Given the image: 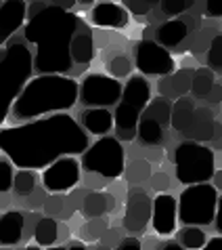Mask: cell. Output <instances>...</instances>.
Wrapping results in <instances>:
<instances>
[{
	"instance_id": "cell-1",
	"label": "cell",
	"mask_w": 222,
	"mask_h": 250,
	"mask_svg": "<svg viewBox=\"0 0 222 250\" xmlns=\"http://www.w3.org/2000/svg\"><path fill=\"white\" fill-rule=\"evenodd\" d=\"M88 135L72 116L57 112L51 118L0 128V151L19 168H46L61 156L84 154Z\"/></svg>"
},
{
	"instance_id": "cell-2",
	"label": "cell",
	"mask_w": 222,
	"mask_h": 250,
	"mask_svg": "<svg viewBox=\"0 0 222 250\" xmlns=\"http://www.w3.org/2000/svg\"><path fill=\"white\" fill-rule=\"evenodd\" d=\"M82 19L75 13L63 11L55 4L38 11L25 25L23 38L38 46L34 69L40 74H65L72 69V38Z\"/></svg>"
},
{
	"instance_id": "cell-3",
	"label": "cell",
	"mask_w": 222,
	"mask_h": 250,
	"mask_svg": "<svg viewBox=\"0 0 222 250\" xmlns=\"http://www.w3.org/2000/svg\"><path fill=\"white\" fill-rule=\"evenodd\" d=\"M78 82L65 78L63 74H40L30 80L11 105L9 120L21 124L44 114H57L74 107L78 101Z\"/></svg>"
},
{
	"instance_id": "cell-4",
	"label": "cell",
	"mask_w": 222,
	"mask_h": 250,
	"mask_svg": "<svg viewBox=\"0 0 222 250\" xmlns=\"http://www.w3.org/2000/svg\"><path fill=\"white\" fill-rule=\"evenodd\" d=\"M34 72V55L23 40H11L6 48H0V124L9 118L15 103Z\"/></svg>"
},
{
	"instance_id": "cell-5",
	"label": "cell",
	"mask_w": 222,
	"mask_h": 250,
	"mask_svg": "<svg viewBox=\"0 0 222 250\" xmlns=\"http://www.w3.org/2000/svg\"><path fill=\"white\" fill-rule=\"evenodd\" d=\"M176 179L183 185L205 183L216 170V156L204 143L185 141L174 149Z\"/></svg>"
},
{
	"instance_id": "cell-6",
	"label": "cell",
	"mask_w": 222,
	"mask_h": 250,
	"mask_svg": "<svg viewBox=\"0 0 222 250\" xmlns=\"http://www.w3.org/2000/svg\"><path fill=\"white\" fill-rule=\"evenodd\" d=\"M218 189L210 183H193L178 198V219L185 225H210L216 217Z\"/></svg>"
},
{
	"instance_id": "cell-7",
	"label": "cell",
	"mask_w": 222,
	"mask_h": 250,
	"mask_svg": "<svg viewBox=\"0 0 222 250\" xmlns=\"http://www.w3.org/2000/svg\"><path fill=\"white\" fill-rule=\"evenodd\" d=\"M82 168L86 172H99L105 179H120L126 168L124 160V147L117 137L103 135L99 141H94L90 147L84 149L80 160Z\"/></svg>"
},
{
	"instance_id": "cell-8",
	"label": "cell",
	"mask_w": 222,
	"mask_h": 250,
	"mask_svg": "<svg viewBox=\"0 0 222 250\" xmlns=\"http://www.w3.org/2000/svg\"><path fill=\"white\" fill-rule=\"evenodd\" d=\"M120 80L105 74H88L80 84V101L86 107H109L122 97Z\"/></svg>"
},
{
	"instance_id": "cell-9",
	"label": "cell",
	"mask_w": 222,
	"mask_h": 250,
	"mask_svg": "<svg viewBox=\"0 0 222 250\" xmlns=\"http://www.w3.org/2000/svg\"><path fill=\"white\" fill-rule=\"evenodd\" d=\"M134 63L143 76H168L176 69L174 57L157 40H141L136 44Z\"/></svg>"
},
{
	"instance_id": "cell-10",
	"label": "cell",
	"mask_w": 222,
	"mask_h": 250,
	"mask_svg": "<svg viewBox=\"0 0 222 250\" xmlns=\"http://www.w3.org/2000/svg\"><path fill=\"white\" fill-rule=\"evenodd\" d=\"M80 168H82V164L74 156L57 158L42 172L44 189L51 193H65L69 189H74L80 181Z\"/></svg>"
},
{
	"instance_id": "cell-11",
	"label": "cell",
	"mask_w": 222,
	"mask_h": 250,
	"mask_svg": "<svg viewBox=\"0 0 222 250\" xmlns=\"http://www.w3.org/2000/svg\"><path fill=\"white\" fill-rule=\"evenodd\" d=\"M153 212V200H151L143 189H132L126 196V206H124L122 225L130 233H141L151 221Z\"/></svg>"
},
{
	"instance_id": "cell-12",
	"label": "cell",
	"mask_w": 222,
	"mask_h": 250,
	"mask_svg": "<svg viewBox=\"0 0 222 250\" xmlns=\"http://www.w3.org/2000/svg\"><path fill=\"white\" fill-rule=\"evenodd\" d=\"M176 214H178V202L174 196L162 191L153 200V212H151V223L157 235H172L176 229Z\"/></svg>"
},
{
	"instance_id": "cell-13",
	"label": "cell",
	"mask_w": 222,
	"mask_h": 250,
	"mask_svg": "<svg viewBox=\"0 0 222 250\" xmlns=\"http://www.w3.org/2000/svg\"><path fill=\"white\" fill-rule=\"evenodd\" d=\"M201 25L199 17L195 15H189V17H183V19H170V21H166L157 27L155 32V38L157 42L166 46V48H176L178 44H183L186 36H189L191 30H197Z\"/></svg>"
},
{
	"instance_id": "cell-14",
	"label": "cell",
	"mask_w": 222,
	"mask_h": 250,
	"mask_svg": "<svg viewBox=\"0 0 222 250\" xmlns=\"http://www.w3.org/2000/svg\"><path fill=\"white\" fill-rule=\"evenodd\" d=\"M27 13L25 0H4L0 4V46L9 42L19 27H21Z\"/></svg>"
},
{
	"instance_id": "cell-15",
	"label": "cell",
	"mask_w": 222,
	"mask_h": 250,
	"mask_svg": "<svg viewBox=\"0 0 222 250\" xmlns=\"http://www.w3.org/2000/svg\"><path fill=\"white\" fill-rule=\"evenodd\" d=\"M90 21L99 27H111V30H122L130 23L128 9L115 2H99L94 4L90 13Z\"/></svg>"
},
{
	"instance_id": "cell-16",
	"label": "cell",
	"mask_w": 222,
	"mask_h": 250,
	"mask_svg": "<svg viewBox=\"0 0 222 250\" xmlns=\"http://www.w3.org/2000/svg\"><path fill=\"white\" fill-rule=\"evenodd\" d=\"M151 101V86L147 78L143 74H136V76H130L128 78V84L122 88V97H120V103L124 105L136 109V112H143L147 107V103Z\"/></svg>"
},
{
	"instance_id": "cell-17",
	"label": "cell",
	"mask_w": 222,
	"mask_h": 250,
	"mask_svg": "<svg viewBox=\"0 0 222 250\" xmlns=\"http://www.w3.org/2000/svg\"><path fill=\"white\" fill-rule=\"evenodd\" d=\"M214 135V114L210 107H195L191 124L183 130V137L186 141H197V143H205L212 141Z\"/></svg>"
},
{
	"instance_id": "cell-18",
	"label": "cell",
	"mask_w": 222,
	"mask_h": 250,
	"mask_svg": "<svg viewBox=\"0 0 222 250\" xmlns=\"http://www.w3.org/2000/svg\"><path fill=\"white\" fill-rule=\"evenodd\" d=\"M191 78H193V69H189V67L172 72L168 76H164V78L159 76V82H157L159 95L168 97V99L185 97L186 93H191Z\"/></svg>"
},
{
	"instance_id": "cell-19",
	"label": "cell",
	"mask_w": 222,
	"mask_h": 250,
	"mask_svg": "<svg viewBox=\"0 0 222 250\" xmlns=\"http://www.w3.org/2000/svg\"><path fill=\"white\" fill-rule=\"evenodd\" d=\"M69 51H72L74 63H78V65H86L94 59V38H92L90 27L84 21H80L78 30H75Z\"/></svg>"
},
{
	"instance_id": "cell-20",
	"label": "cell",
	"mask_w": 222,
	"mask_h": 250,
	"mask_svg": "<svg viewBox=\"0 0 222 250\" xmlns=\"http://www.w3.org/2000/svg\"><path fill=\"white\" fill-rule=\"evenodd\" d=\"M25 214L19 210H9L0 217V246H15L23 240Z\"/></svg>"
},
{
	"instance_id": "cell-21",
	"label": "cell",
	"mask_w": 222,
	"mask_h": 250,
	"mask_svg": "<svg viewBox=\"0 0 222 250\" xmlns=\"http://www.w3.org/2000/svg\"><path fill=\"white\" fill-rule=\"evenodd\" d=\"M80 122H82V126H84V130L103 137L113 126V116H111L107 107H88L82 112Z\"/></svg>"
},
{
	"instance_id": "cell-22",
	"label": "cell",
	"mask_w": 222,
	"mask_h": 250,
	"mask_svg": "<svg viewBox=\"0 0 222 250\" xmlns=\"http://www.w3.org/2000/svg\"><path fill=\"white\" fill-rule=\"evenodd\" d=\"M193 114H195V101L191 97H178L176 101H172V118H170V126L176 130V133H183V130L189 126L193 120Z\"/></svg>"
},
{
	"instance_id": "cell-23",
	"label": "cell",
	"mask_w": 222,
	"mask_h": 250,
	"mask_svg": "<svg viewBox=\"0 0 222 250\" xmlns=\"http://www.w3.org/2000/svg\"><path fill=\"white\" fill-rule=\"evenodd\" d=\"M141 118H151V120H157L162 126H168L170 118H172V99H168L164 95L151 99L147 103V107L141 112Z\"/></svg>"
},
{
	"instance_id": "cell-24",
	"label": "cell",
	"mask_w": 222,
	"mask_h": 250,
	"mask_svg": "<svg viewBox=\"0 0 222 250\" xmlns=\"http://www.w3.org/2000/svg\"><path fill=\"white\" fill-rule=\"evenodd\" d=\"M136 137L145 147L162 145L164 143V126L157 120H151V118H141L138 126H136Z\"/></svg>"
},
{
	"instance_id": "cell-25",
	"label": "cell",
	"mask_w": 222,
	"mask_h": 250,
	"mask_svg": "<svg viewBox=\"0 0 222 250\" xmlns=\"http://www.w3.org/2000/svg\"><path fill=\"white\" fill-rule=\"evenodd\" d=\"M34 240L38 242V246H53L59 240V223L55 221V217H42L36 225L34 231Z\"/></svg>"
},
{
	"instance_id": "cell-26",
	"label": "cell",
	"mask_w": 222,
	"mask_h": 250,
	"mask_svg": "<svg viewBox=\"0 0 222 250\" xmlns=\"http://www.w3.org/2000/svg\"><path fill=\"white\" fill-rule=\"evenodd\" d=\"M105 212H107L105 193L99 189H90L84 196V202H82V214L86 219H94V217H103Z\"/></svg>"
},
{
	"instance_id": "cell-27",
	"label": "cell",
	"mask_w": 222,
	"mask_h": 250,
	"mask_svg": "<svg viewBox=\"0 0 222 250\" xmlns=\"http://www.w3.org/2000/svg\"><path fill=\"white\" fill-rule=\"evenodd\" d=\"M214 69L210 67H197L193 69V78H191V93L197 99H205V95L210 93V88L214 86Z\"/></svg>"
},
{
	"instance_id": "cell-28",
	"label": "cell",
	"mask_w": 222,
	"mask_h": 250,
	"mask_svg": "<svg viewBox=\"0 0 222 250\" xmlns=\"http://www.w3.org/2000/svg\"><path fill=\"white\" fill-rule=\"evenodd\" d=\"M124 179L126 183H132V185H141L145 181L151 179V162L149 160H134L130 162L126 168H124Z\"/></svg>"
},
{
	"instance_id": "cell-29",
	"label": "cell",
	"mask_w": 222,
	"mask_h": 250,
	"mask_svg": "<svg viewBox=\"0 0 222 250\" xmlns=\"http://www.w3.org/2000/svg\"><path fill=\"white\" fill-rule=\"evenodd\" d=\"M178 242L183 248L197 250V248H204L207 240H205V233L199 229V225H185L178 231Z\"/></svg>"
},
{
	"instance_id": "cell-30",
	"label": "cell",
	"mask_w": 222,
	"mask_h": 250,
	"mask_svg": "<svg viewBox=\"0 0 222 250\" xmlns=\"http://www.w3.org/2000/svg\"><path fill=\"white\" fill-rule=\"evenodd\" d=\"M109 227L105 217H94L88 219L84 225L80 227V240L82 242H99L101 235L105 233V229Z\"/></svg>"
},
{
	"instance_id": "cell-31",
	"label": "cell",
	"mask_w": 222,
	"mask_h": 250,
	"mask_svg": "<svg viewBox=\"0 0 222 250\" xmlns=\"http://www.w3.org/2000/svg\"><path fill=\"white\" fill-rule=\"evenodd\" d=\"M34 189H36V175L30 168H21L19 172H15V177H13V191L17 196L27 198Z\"/></svg>"
},
{
	"instance_id": "cell-32",
	"label": "cell",
	"mask_w": 222,
	"mask_h": 250,
	"mask_svg": "<svg viewBox=\"0 0 222 250\" xmlns=\"http://www.w3.org/2000/svg\"><path fill=\"white\" fill-rule=\"evenodd\" d=\"M205 63L214 72L222 69V34H216L205 48Z\"/></svg>"
},
{
	"instance_id": "cell-33",
	"label": "cell",
	"mask_w": 222,
	"mask_h": 250,
	"mask_svg": "<svg viewBox=\"0 0 222 250\" xmlns=\"http://www.w3.org/2000/svg\"><path fill=\"white\" fill-rule=\"evenodd\" d=\"M105 69L113 78H128L130 72H132V61L126 55H115V57H111L105 63Z\"/></svg>"
},
{
	"instance_id": "cell-34",
	"label": "cell",
	"mask_w": 222,
	"mask_h": 250,
	"mask_svg": "<svg viewBox=\"0 0 222 250\" xmlns=\"http://www.w3.org/2000/svg\"><path fill=\"white\" fill-rule=\"evenodd\" d=\"M201 0H162V11L170 17L183 15L189 9H193L195 4H199Z\"/></svg>"
},
{
	"instance_id": "cell-35",
	"label": "cell",
	"mask_w": 222,
	"mask_h": 250,
	"mask_svg": "<svg viewBox=\"0 0 222 250\" xmlns=\"http://www.w3.org/2000/svg\"><path fill=\"white\" fill-rule=\"evenodd\" d=\"M65 196L63 193H53V196H48L44 200V212L46 217H61V212H63L65 208Z\"/></svg>"
},
{
	"instance_id": "cell-36",
	"label": "cell",
	"mask_w": 222,
	"mask_h": 250,
	"mask_svg": "<svg viewBox=\"0 0 222 250\" xmlns=\"http://www.w3.org/2000/svg\"><path fill=\"white\" fill-rule=\"evenodd\" d=\"M13 177H15L13 164L6 158H0V193L9 191L13 187Z\"/></svg>"
},
{
	"instance_id": "cell-37",
	"label": "cell",
	"mask_w": 222,
	"mask_h": 250,
	"mask_svg": "<svg viewBox=\"0 0 222 250\" xmlns=\"http://www.w3.org/2000/svg\"><path fill=\"white\" fill-rule=\"evenodd\" d=\"M122 2L130 13H132V15H138V17L147 15V13L157 4L155 0H122Z\"/></svg>"
},
{
	"instance_id": "cell-38",
	"label": "cell",
	"mask_w": 222,
	"mask_h": 250,
	"mask_svg": "<svg viewBox=\"0 0 222 250\" xmlns=\"http://www.w3.org/2000/svg\"><path fill=\"white\" fill-rule=\"evenodd\" d=\"M120 240H122V229H105V233L101 235V240H99V246L101 248H115L117 244H120Z\"/></svg>"
},
{
	"instance_id": "cell-39",
	"label": "cell",
	"mask_w": 222,
	"mask_h": 250,
	"mask_svg": "<svg viewBox=\"0 0 222 250\" xmlns=\"http://www.w3.org/2000/svg\"><path fill=\"white\" fill-rule=\"evenodd\" d=\"M149 185H151V189L157 191V193L168 191L170 189V177L166 175V172H151Z\"/></svg>"
},
{
	"instance_id": "cell-40",
	"label": "cell",
	"mask_w": 222,
	"mask_h": 250,
	"mask_svg": "<svg viewBox=\"0 0 222 250\" xmlns=\"http://www.w3.org/2000/svg\"><path fill=\"white\" fill-rule=\"evenodd\" d=\"M42 219V214L36 212V210H32L30 214H25V223H23V240H30L34 238V231H36V225H38V221Z\"/></svg>"
},
{
	"instance_id": "cell-41",
	"label": "cell",
	"mask_w": 222,
	"mask_h": 250,
	"mask_svg": "<svg viewBox=\"0 0 222 250\" xmlns=\"http://www.w3.org/2000/svg\"><path fill=\"white\" fill-rule=\"evenodd\" d=\"M107 181L109 179L99 175V172H86V177H84V183H86L88 189H101V187H105Z\"/></svg>"
},
{
	"instance_id": "cell-42",
	"label": "cell",
	"mask_w": 222,
	"mask_h": 250,
	"mask_svg": "<svg viewBox=\"0 0 222 250\" xmlns=\"http://www.w3.org/2000/svg\"><path fill=\"white\" fill-rule=\"evenodd\" d=\"M44 200H46V193H44V191H36V189H34V191L30 193V196H27L25 206H30V208L44 206Z\"/></svg>"
},
{
	"instance_id": "cell-43",
	"label": "cell",
	"mask_w": 222,
	"mask_h": 250,
	"mask_svg": "<svg viewBox=\"0 0 222 250\" xmlns=\"http://www.w3.org/2000/svg\"><path fill=\"white\" fill-rule=\"evenodd\" d=\"M205 101L212 103V105H216V103H222V84L214 82V86L210 88V93L205 95Z\"/></svg>"
},
{
	"instance_id": "cell-44",
	"label": "cell",
	"mask_w": 222,
	"mask_h": 250,
	"mask_svg": "<svg viewBox=\"0 0 222 250\" xmlns=\"http://www.w3.org/2000/svg\"><path fill=\"white\" fill-rule=\"evenodd\" d=\"M205 15L222 17V0H207L205 2Z\"/></svg>"
},
{
	"instance_id": "cell-45",
	"label": "cell",
	"mask_w": 222,
	"mask_h": 250,
	"mask_svg": "<svg viewBox=\"0 0 222 250\" xmlns=\"http://www.w3.org/2000/svg\"><path fill=\"white\" fill-rule=\"evenodd\" d=\"M117 248H124V250H126V248L141 250V248H143V244H141V242H138L136 238H122V240H120V244H117Z\"/></svg>"
},
{
	"instance_id": "cell-46",
	"label": "cell",
	"mask_w": 222,
	"mask_h": 250,
	"mask_svg": "<svg viewBox=\"0 0 222 250\" xmlns=\"http://www.w3.org/2000/svg\"><path fill=\"white\" fill-rule=\"evenodd\" d=\"M147 160L149 162H159V160H164V151L157 149V145H151V149L147 151Z\"/></svg>"
},
{
	"instance_id": "cell-47",
	"label": "cell",
	"mask_w": 222,
	"mask_h": 250,
	"mask_svg": "<svg viewBox=\"0 0 222 250\" xmlns=\"http://www.w3.org/2000/svg\"><path fill=\"white\" fill-rule=\"evenodd\" d=\"M214 221H216V229L222 233V196H218V206H216V217H214Z\"/></svg>"
},
{
	"instance_id": "cell-48",
	"label": "cell",
	"mask_w": 222,
	"mask_h": 250,
	"mask_svg": "<svg viewBox=\"0 0 222 250\" xmlns=\"http://www.w3.org/2000/svg\"><path fill=\"white\" fill-rule=\"evenodd\" d=\"M205 250H222V235L220 238H212L210 242H205Z\"/></svg>"
},
{
	"instance_id": "cell-49",
	"label": "cell",
	"mask_w": 222,
	"mask_h": 250,
	"mask_svg": "<svg viewBox=\"0 0 222 250\" xmlns=\"http://www.w3.org/2000/svg\"><path fill=\"white\" fill-rule=\"evenodd\" d=\"M51 4L59 6V9H63V11H69L75 4V0H51Z\"/></svg>"
},
{
	"instance_id": "cell-50",
	"label": "cell",
	"mask_w": 222,
	"mask_h": 250,
	"mask_svg": "<svg viewBox=\"0 0 222 250\" xmlns=\"http://www.w3.org/2000/svg\"><path fill=\"white\" fill-rule=\"evenodd\" d=\"M105 198H107V212H113L117 208V198L111 196V193H105Z\"/></svg>"
},
{
	"instance_id": "cell-51",
	"label": "cell",
	"mask_w": 222,
	"mask_h": 250,
	"mask_svg": "<svg viewBox=\"0 0 222 250\" xmlns=\"http://www.w3.org/2000/svg\"><path fill=\"white\" fill-rule=\"evenodd\" d=\"M212 179H214V187H216L218 191H222V168L220 170H214Z\"/></svg>"
},
{
	"instance_id": "cell-52",
	"label": "cell",
	"mask_w": 222,
	"mask_h": 250,
	"mask_svg": "<svg viewBox=\"0 0 222 250\" xmlns=\"http://www.w3.org/2000/svg\"><path fill=\"white\" fill-rule=\"evenodd\" d=\"M69 238V227L65 225V223H59V240L63 242V240H67Z\"/></svg>"
},
{
	"instance_id": "cell-53",
	"label": "cell",
	"mask_w": 222,
	"mask_h": 250,
	"mask_svg": "<svg viewBox=\"0 0 222 250\" xmlns=\"http://www.w3.org/2000/svg\"><path fill=\"white\" fill-rule=\"evenodd\" d=\"M67 248H69V250H84L86 246H84V242L80 240V242H69Z\"/></svg>"
},
{
	"instance_id": "cell-54",
	"label": "cell",
	"mask_w": 222,
	"mask_h": 250,
	"mask_svg": "<svg viewBox=\"0 0 222 250\" xmlns=\"http://www.w3.org/2000/svg\"><path fill=\"white\" fill-rule=\"evenodd\" d=\"M162 248H166V250H180L183 246H180V242H178V244H174V242H168V244H162Z\"/></svg>"
},
{
	"instance_id": "cell-55",
	"label": "cell",
	"mask_w": 222,
	"mask_h": 250,
	"mask_svg": "<svg viewBox=\"0 0 222 250\" xmlns=\"http://www.w3.org/2000/svg\"><path fill=\"white\" fill-rule=\"evenodd\" d=\"M90 2H94V0H80V4H90Z\"/></svg>"
},
{
	"instance_id": "cell-56",
	"label": "cell",
	"mask_w": 222,
	"mask_h": 250,
	"mask_svg": "<svg viewBox=\"0 0 222 250\" xmlns=\"http://www.w3.org/2000/svg\"><path fill=\"white\" fill-rule=\"evenodd\" d=\"M32 2H44V0H32Z\"/></svg>"
},
{
	"instance_id": "cell-57",
	"label": "cell",
	"mask_w": 222,
	"mask_h": 250,
	"mask_svg": "<svg viewBox=\"0 0 222 250\" xmlns=\"http://www.w3.org/2000/svg\"><path fill=\"white\" fill-rule=\"evenodd\" d=\"M155 2H162V0H155Z\"/></svg>"
},
{
	"instance_id": "cell-58",
	"label": "cell",
	"mask_w": 222,
	"mask_h": 250,
	"mask_svg": "<svg viewBox=\"0 0 222 250\" xmlns=\"http://www.w3.org/2000/svg\"><path fill=\"white\" fill-rule=\"evenodd\" d=\"M220 74H222V69H220Z\"/></svg>"
},
{
	"instance_id": "cell-59",
	"label": "cell",
	"mask_w": 222,
	"mask_h": 250,
	"mask_svg": "<svg viewBox=\"0 0 222 250\" xmlns=\"http://www.w3.org/2000/svg\"><path fill=\"white\" fill-rule=\"evenodd\" d=\"M220 84H222V82H220Z\"/></svg>"
}]
</instances>
